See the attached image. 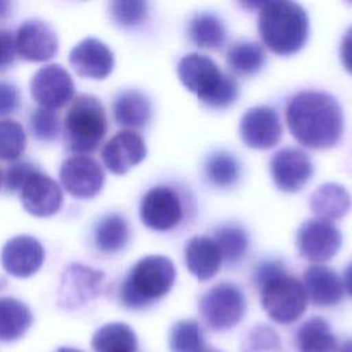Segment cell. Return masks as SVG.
<instances>
[{"mask_svg": "<svg viewBox=\"0 0 352 352\" xmlns=\"http://www.w3.org/2000/svg\"><path fill=\"white\" fill-rule=\"evenodd\" d=\"M286 121L294 139L308 148H330L342 135L344 114L338 100L324 91H301L286 107Z\"/></svg>", "mask_w": 352, "mask_h": 352, "instance_id": "obj_1", "label": "cell"}, {"mask_svg": "<svg viewBox=\"0 0 352 352\" xmlns=\"http://www.w3.org/2000/svg\"><path fill=\"white\" fill-rule=\"evenodd\" d=\"M258 11L257 28L264 44L278 55H292L300 51L309 32L305 10L296 1H263Z\"/></svg>", "mask_w": 352, "mask_h": 352, "instance_id": "obj_2", "label": "cell"}, {"mask_svg": "<svg viewBox=\"0 0 352 352\" xmlns=\"http://www.w3.org/2000/svg\"><path fill=\"white\" fill-rule=\"evenodd\" d=\"M177 76L182 84L209 107L223 109L238 98V82L206 55L192 52L183 56L177 65Z\"/></svg>", "mask_w": 352, "mask_h": 352, "instance_id": "obj_3", "label": "cell"}, {"mask_svg": "<svg viewBox=\"0 0 352 352\" xmlns=\"http://www.w3.org/2000/svg\"><path fill=\"white\" fill-rule=\"evenodd\" d=\"M175 279L176 268L170 258L146 256L129 270L120 289V300L132 309L148 307L170 292Z\"/></svg>", "mask_w": 352, "mask_h": 352, "instance_id": "obj_4", "label": "cell"}, {"mask_svg": "<svg viewBox=\"0 0 352 352\" xmlns=\"http://www.w3.org/2000/svg\"><path fill=\"white\" fill-rule=\"evenodd\" d=\"M107 129L106 111L98 98L78 95L63 120V136L67 147L76 153H88L98 147Z\"/></svg>", "mask_w": 352, "mask_h": 352, "instance_id": "obj_5", "label": "cell"}, {"mask_svg": "<svg viewBox=\"0 0 352 352\" xmlns=\"http://www.w3.org/2000/svg\"><path fill=\"white\" fill-rule=\"evenodd\" d=\"M258 289L264 311L276 323L289 324L307 309L308 296L304 285L286 271L267 280Z\"/></svg>", "mask_w": 352, "mask_h": 352, "instance_id": "obj_6", "label": "cell"}, {"mask_svg": "<svg viewBox=\"0 0 352 352\" xmlns=\"http://www.w3.org/2000/svg\"><path fill=\"white\" fill-rule=\"evenodd\" d=\"M246 312L243 292L232 283H219L201 298L199 314L209 329L226 331L236 326Z\"/></svg>", "mask_w": 352, "mask_h": 352, "instance_id": "obj_7", "label": "cell"}, {"mask_svg": "<svg viewBox=\"0 0 352 352\" xmlns=\"http://www.w3.org/2000/svg\"><path fill=\"white\" fill-rule=\"evenodd\" d=\"M298 252L311 263H324L337 254L342 236L333 221L309 219L304 221L296 236Z\"/></svg>", "mask_w": 352, "mask_h": 352, "instance_id": "obj_8", "label": "cell"}, {"mask_svg": "<svg viewBox=\"0 0 352 352\" xmlns=\"http://www.w3.org/2000/svg\"><path fill=\"white\" fill-rule=\"evenodd\" d=\"M139 213L146 227L154 231H169L182 221L183 205L175 190L157 186L142 198Z\"/></svg>", "mask_w": 352, "mask_h": 352, "instance_id": "obj_9", "label": "cell"}, {"mask_svg": "<svg viewBox=\"0 0 352 352\" xmlns=\"http://www.w3.org/2000/svg\"><path fill=\"white\" fill-rule=\"evenodd\" d=\"M104 274L81 264L69 265L62 276L58 290V302L65 309H74L95 298L102 289Z\"/></svg>", "mask_w": 352, "mask_h": 352, "instance_id": "obj_10", "label": "cell"}, {"mask_svg": "<svg viewBox=\"0 0 352 352\" xmlns=\"http://www.w3.org/2000/svg\"><path fill=\"white\" fill-rule=\"evenodd\" d=\"M30 94L43 109L55 110L66 104L74 95V82L58 63L38 69L30 81Z\"/></svg>", "mask_w": 352, "mask_h": 352, "instance_id": "obj_11", "label": "cell"}, {"mask_svg": "<svg viewBox=\"0 0 352 352\" xmlns=\"http://www.w3.org/2000/svg\"><path fill=\"white\" fill-rule=\"evenodd\" d=\"M60 182L65 190L76 198H92L103 187L104 173L91 157L77 154L67 158L60 166Z\"/></svg>", "mask_w": 352, "mask_h": 352, "instance_id": "obj_12", "label": "cell"}, {"mask_svg": "<svg viewBox=\"0 0 352 352\" xmlns=\"http://www.w3.org/2000/svg\"><path fill=\"white\" fill-rule=\"evenodd\" d=\"M275 186L286 192H296L309 180L314 165L309 155L298 147H285L276 151L270 162Z\"/></svg>", "mask_w": 352, "mask_h": 352, "instance_id": "obj_13", "label": "cell"}, {"mask_svg": "<svg viewBox=\"0 0 352 352\" xmlns=\"http://www.w3.org/2000/svg\"><path fill=\"white\" fill-rule=\"evenodd\" d=\"M239 133L243 143L252 148H271L282 138L279 114L270 106L250 107L241 118Z\"/></svg>", "mask_w": 352, "mask_h": 352, "instance_id": "obj_14", "label": "cell"}, {"mask_svg": "<svg viewBox=\"0 0 352 352\" xmlns=\"http://www.w3.org/2000/svg\"><path fill=\"white\" fill-rule=\"evenodd\" d=\"M15 50L26 60L44 62L58 52L55 30L44 21L28 19L16 30Z\"/></svg>", "mask_w": 352, "mask_h": 352, "instance_id": "obj_15", "label": "cell"}, {"mask_svg": "<svg viewBox=\"0 0 352 352\" xmlns=\"http://www.w3.org/2000/svg\"><path fill=\"white\" fill-rule=\"evenodd\" d=\"M3 268L15 278H28L38 271L44 260V250L38 239L30 235H16L1 248Z\"/></svg>", "mask_w": 352, "mask_h": 352, "instance_id": "obj_16", "label": "cell"}, {"mask_svg": "<svg viewBox=\"0 0 352 352\" xmlns=\"http://www.w3.org/2000/svg\"><path fill=\"white\" fill-rule=\"evenodd\" d=\"M146 143L139 133L121 131L104 144L102 160L110 172L124 175L131 168L140 164L146 158Z\"/></svg>", "mask_w": 352, "mask_h": 352, "instance_id": "obj_17", "label": "cell"}, {"mask_svg": "<svg viewBox=\"0 0 352 352\" xmlns=\"http://www.w3.org/2000/svg\"><path fill=\"white\" fill-rule=\"evenodd\" d=\"M21 202L30 214L48 217L59 210L62 191L55 180L36 170L21 188Z\"/></svg>", "mask_w": 352, "mask_h": 352, "instance_id": "obj_18", "label": "cell"}, {"mask_svg": "<svg viewBox=\"0 0 352 352\" xmlns=\"http://www.w3.org/2000/svg\"><path fill=\"white\" fill-rule=\"evenodd\" d=\"M69 62L77 74L94 80L106 78L114 67L110 48L94 37L84 38L74 45L69 54Z\"/></svg>", "mask_w": 352, "mask_h": 352, "instance_id": "obj_19", "label": "cell"}, {"mask_svg": "<svg viewBox=\"0 0 352 352\" xmlns=\"http://www.w3.org/2000/svg\"><path fill=\"white\" fill-rule=\"evenodd\" d=\"M304 289L314 305L331 307L341 301L344 286L338 275L326 265L314 264L304 272Z\"/></svg>", "mask_w": 352, "mask_h": 352, "instance_id": "obj_20", "label": "cell"}, {"mask_svg": "<svg viewBox=\"0 0 352 352\" xmlns=\"http://www.w3.org/2000/svg\"><path fill=\"white\" fill-rule=\"evenodd\" d=\"M184 260L188 271L201 282L213 278L223 261L219 248L209 236L191 238L184 248Z\"/></svg>", "mask_w": 352, "mask_h": 352, "instance_id": "obj_21", "label": "cell"}, {"mask_svg": "<svg viewBox=\"0 0 352 352\" xmlns=\"http://www.w3.org/2000/svg\"><path fill=\"white\" fill-rule=\"evenodd\" d=\"M309 206L318 219L333 221L349 212L352 198L344 186L338 183H324L311 195Z\"/></svg>", "mask_w": 352, "mask_h": 352, "instance_id": "obj_22", "label": "cell"}, {"mask_svg": "<svg viewBox=\"0 0 352 352\" xmlns=\"http://www.w3.org/2000/svg\"><path fill=\"white\" fill-rule=\"evenodd\" d=\"M150 102L138 89L120 92L113 102V114L118 124L131 128H142L150 120Z\"/></svg>", "mask_w": 352, "mask_h": 352, "instance_id": "obj_23", "label": "cell"}, {"mask_svg": "<svg viewBox=\"0 0 352 352\" xmlns=\"http://www.w3.org/2000/svg\"><path fill=\"white\" fill-rule=\"evenodd\" d=\"M298 352H337L338 344L330 324L320 316L305 320L296 336Z\"/></svg>", "mask_w": 352, "mask_h": 352, "instance_id": "obj_24", "label": "cell"}, {"mask_svg": "<svg viewBox=\"0 0 352 352\" xmlns=\"http://www.w3.org/2000/svg\"><path fill=\"white\" fill-rule=\"evenodd\" d=\"M190 38L201 48H220L227 38V29L221 18L210 11L197 12L188 23Z\"/></svg>", "mask_w": 352, "mask_h": 352, "instance_id": "obj_25", "label": "cell"}, {"mask_svg": "<svg viewBox=\"0 0 352 352\" xmlns=\"http://www.w3.org/2000/svg\"><path fill=\"white\" fill-rule=\"evenodd\" d=\"M33 320L26 304L14 297L0 298V340L14 341L25 334Z\"/></svg>", "mask_w": 352, "mask_h": 352, "instance_id": "obj_26", "label": "cell"}, {"mask_svg": "<svg viewBox=\"0 0 352 352\" xmlns=\"http://www.w3.org/2000/svg\"><path fill=\"white\" fill-rule=\"evenodd\" d=\"M95 352H138V338L135 331L121 322L102 326L92 337Z\"/></svg>", "mask_w": 352, "mask_h": 352, "instance_id": "obj_27", "label": "cell"}, {"mask_svg": "<svg viewBox=\"0 0 352 352\" xmlns=\"http://www.w3.org/2000/svg\"><path fill=\"white\" fill-rule=\"evenodd\" d=\"M95 245L103 253H117L125 248L129 239L126 220L118 213L104 216L95 228Z\"/></svg>", "mask_w": 352, "mask_h": 352, "instance_id": "obj_28", "label": "cell"}, {"mask_svg": "<svg viewBox=\"0 0 352 352\" xmlns=\"http://www.w3.org/2000/svg\"><path fill=\"white\" fill-rule=\"evenodd\" d=\"M212 239L219 248L223 261L228 264L238 263L249 248V236L236 223H223L217 226Z\"/></svg>", "mask_w": 352, "mask_h": 352, "instance_id": "obj_29", "label": "cell"}, {"mask_svg": "<svg viewBox=\"0 0 352 352\" xmlns=\"http://www.w3.org/2000/svg\"><path fill=\"white\" fill-rule=\"evenodd\" d=\"M228 66L239 74L257 73L265 63V51L256 41L242 40L227 51Z\"/></svg>", "mask_w": 352, "mask_h": 352, "instance_id": "obj_30", "label": "cell"}, {"mask_svg": "<svg viewBox=\"0 0 352 352\" xmlns=\"http://www.w3.org/2000/svg\"><path fill=\"white\" fill-rule=\"evenodd\" d=\"M204 170L206 179L213 186L226 188L234 186L239 179L241 165L232 154L219 151L208 157Z\"/></svg>", "mask_w": 352, "mask_h": 352, "instance_id": "obj_31", "label": "cell"}, {"mask_svg": "<svg viewBox=\"0 0 352 352\" xmlns=\"http://www.w3.org/2000/svg\"><path fill=\"white\" fill-rule=\"evenodd\" d=\"M205 348L201 326L194 319L175 323L169 333L170 352H201Z\"/></svg>", "mask_w": 352, "mask_h": 352, "instance_id": "obj_32", "label": "cell"}, {"mask_svg": "<svg viewBox=\"0 0 352 352\" xmlns=\"http://www.w3.org/2000/svg\"><path fill=\"white\" fill-rule=\"evenodd\" d=\"M26 147V135L22 125L14 120H0V160L12 161Z\"/></svg>", "mask_w": 352, "mask_h": 352, "instance_id": "obj_33", "label": "cell"}, {"mask_svg": "<svg viewBox=\"0 0 352 352\" xmlns=\"http://www.w3.org/2000/svg\"><path fill=\"white\" fill-rule=\"evenodd\" d=\"M280 338L278 333L265 324L254 326L242 342V352H278Z\"/></svg>", "mask_w": 352, "mask_h": 352, "instance_id": "obj_34", "label": "cell"}, {"mask_svg": "<svg viewBox=\"0 0 352 352\" xmlns=\"http://www.w3.org/2000/svg\"><path fill=\"white\" fill-rule=\"evenodd\" d=\"M113 19L122 26H132L142 22L147 14V3L142 0H118L110 4Z\"/></svg>", "mask_w": 352, "mask_h": 352, "instance_id": "obj_35", "label": "cell"}, {"mask_svg": "<svg viewBox=\"0 0 352 352\" xmlns=\"http://www.w3.org/2000/svg\"><path fill=\"white\" fill-rule=\"evenodd\" d=\"M33 135L41 142H51L59 132V121L55 110L38 107L30 116Z\"/></svg>", "mask_w": 352, "mask_h": 352, "instance_id": "obj_36", "label": "cell"}, {"mask_svg": "<svg viewBox=\"0 0 352 352\" xmlns=\"http://www.w3.org/2000/svg\"><path fill=\"white\" fill-rule=\"evenodd\" d=\"M37 169H34L33 165L26 162H16L12 164L7 170V187L12 191L21 190L25 184V182L29 179L32 173H34Z\"/></svg>", "mask_w": 352, "mask_h": 352, "instance_id": "obj_37", "label": "cell"}, {"mask_svg": "<svg viewBox=\"0 0 352 352\" xmlns=\"http://www.w3.org/2000/svg\"><path fill=\"white\" fill-rule=\"evenodd\" d=\"M285 265L279 261V260H267V261H261L254 272H253V282L257 287L263 286L267 280L272 279L274 276L285 272Z\"/></svg>", "mask_w": 352, "mask_h": 352, "instance_id": "obj_38", "label": "cell"}, {"mask_svg": "<svg viewBox=\"0 0 352 352\" xmlns=\"http://www.w3.org/2000/svg\"><path fill=\"white\" fill-rule=\"evenodd\" d=\"M18 89L10 82L0 81V117L15 111L18 109Z\"/></svg>", "mask_w": 352, "mask_h": 352, "instance_id": "obj_39", "label": "cell"}, {"mask_svg": "<svg viewBox=\"0 0 352 352\" xmlns=\"http://www.w3.org/2000/svg\"><path fill=\"white\" fill-rule=\"evenodd\" d=\"M15 43L12 40V36L1 30L0 32V69L7 67L12 60L15 55Z\"/></svg>", "mask_w": 352, "mask_h": 352, "instance_id": "obj_40", "label": "cell"}, {"mask_svg": "<svg viewBox=\"0 0 352 352\" xmlns=\"http://www.w3.org/2000/svg\"><path fill=\"white\" fill-rule=\"evenodd\" d=\"M340 56L344 67L352 74V26L348 28L341 40Z\"/></svg>", "mask_w": 352, "mask_h": 352, "instance_id": "obj_41", "label": "cell"}, {"mask_svg": "<svg viewBox=\"0 0 352 352\" xmlns=\"http://www.w3.org/2000/svg\"><path fill=\"white\" fill-rule=\"evenodd\" d=\"M342 286L345 287L346 293L352 297V261L348 264V267L344 270L342 276Z\"/></svg>", "mask_w": 352, "mask_h": 352, "instance_id": "obj_42", "label": "cell"}, {"mask_svg": "<svg viewBox=\"0 0 352 352\" xmlns=\"http://www.w3.org/2000/svg\"><path fill=\"white\" fill-rule=\"evenodd\" d=\"M11 12V3L0 0V19L6 18Z\"/></svg>", "mask_w": 352, "mask_h": 352, "instance_id": "obj_43", "label": "cell"}, {"mask_svg": "<svg viewBox=\"0 0 352 352\" xmlns=\"http://www.w3.org/2000/svg\"><path fill=\"white\" fill-rule=\"evenodd\" d=\"M337 352H352V340H348L341 346H338Z\"/></svg>", "mask_w": 352, "mask_h": 352, "instance_id": "obj_44", "label": "cell"}, {"mask_svg": "<svg viewBox=\"0 0 352 352\" xmlns=\"http://www.w3.org/2000/svg\"><path fill=\"white\" fill-rule=\"evenodd\" d=\"M55 352H81V351H78V349H76V348H67V346H63V348H59L58 351H55Z\"/></svg>", "mask_w": 352, "mask_h": 352, "instance_id": "obj_45", "label": "cell"}, {"mask_svg": "<svg viewBox=\"0 0 352 352\" xmlns=\"http://www.w3.org/2000/svg\"><path fill=\"white\" fill-rule=\"evenodd\" d=\"M201 352H221V351H219V349H216V348H212V346L205 345V348H204Z\"/></svg>", "mask_w": 352, "mask_h": 352, "instance_id": "obj_46", "label": "cell"}, {"mask_svg": "<svg viewBox=\"0 0 352 352\" xmlns=\"http://www.w3.org/2000/svg\"><path fill=\"white\" fill-rule=\"evenodd\" d=\"M0 184H1V172H0Z\"/></svg>", "mask_w": 352, "mask_h": 352, "instance_id": "obj_47", "label": "cell"}]
</instances>
